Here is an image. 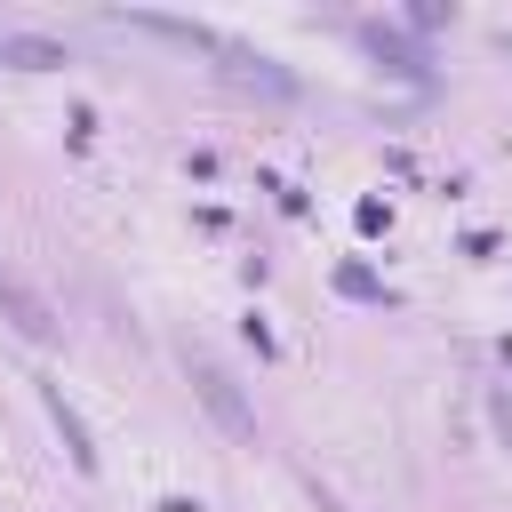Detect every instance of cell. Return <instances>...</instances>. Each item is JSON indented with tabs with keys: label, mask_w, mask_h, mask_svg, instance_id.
Wrapping results in <instances>:
<instances>
[{
	"label": "cell",
	"mask_w": 512,
	"mask_h": 512,
	"mask_svg": "<svg viewBox=\"0 0 512 512\" xmlns=\"http://www.w3.org/2000/svg\"><path fill=\"white\" fill-rule=\"evenodd\" d=\"M48 416H56V432H64V448H72V464H80V472H96V448H88V424L72 416V400H64L56 384H48Z\"/></svg>",
	"instance_id": "obj_3"
},
{
	"label": "cell",
	"mask_w": 512,
	"mask_h": 512,
	"mask_svg": "<svg viewBox=\"0 0 512 512\" xmlns=\"http://www.w3.org/2000/svg\"><path fill=\"white\" fill-rule=\"evenodd\" d=\"M192 384H200V400H208V408H216V416H224V424H232V432H240V440H248V432H256V416H248V408H240V392H232V384H224V368H216V360H192Z\"/></svg>",
	"instance_id": "obj_1"
},
{
	"label": "cell",
	"mask_w": 512,
	"mask_h": 512,
	"mask_svg": "<svg viewBox=\"0 0 512 512\" xmlns=\"http://www.w3.org/2000/svg\"><path fill=\"white\" fill-rule=\"evenodd\" d=\"M0 304H8V320H16L24 336H40V344L56 336V320H48V304H40V296H32V288H24V280H16L8 264H0Z\"/></svg>",
	"instance_id": "obj_2"
}]
</instances>
